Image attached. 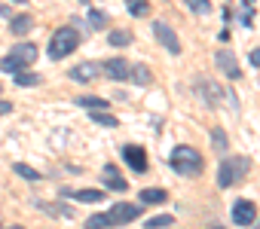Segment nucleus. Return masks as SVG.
I'll list each match as a JSON object with an SVG mask.
<instances>
[{
	"mask_svg": "<svg viewBox=\"0 0 260 229\" xmlns=\"http://www.w3.org/2000/svg\"><path fill=\"white\" fill-rule=\"evenodd\" d=\"M169 165H172L178 174L193 177V174H199V171H202V156H199V150H193V147L181 144V147H175V150H172Z\"/></svg>",
	"mask_w": 260,
	"mask_h": 229,
	"instance_id": "nucleus-1",
	"label": "nucleus"
},
{
	"mask_svg": "<svg viewBox=\"0 0 260 229\" xmlns=\"http://www.w3.org/2000/svg\"><path fill=\"white\" fill-rule=\"evenodd\" d=\"M248 168H251V159H245V156L223 159L220 168H217V186H220V189H230L236 180H242V177L248 174Z\"/></svg>",
	"mask_w": 260,
	"mask_h": 229,
	"instance_id": "nucleus-2",
	"label": "nucleus"
},
{
	"mask_svg": "<svg viewBox=\"0 0 260 229\" xmlns=\"http://www.w3.org/2000/svg\"><path fill=\"white\" fill-rule=\"evenodd\" d=\"M80 46V37H77V31L74 28H58L55 34H52V40H49V58H68L74 49Z\"/></svg>",
	"mask_w": 260,
	"mask_h": 229,
	"instance_id": "nucleus-3",
	"label": "nucleus"
},
{
	"mask_svg": "<svg viewBox=\"0 0 260 229\" xmlns=\"http://www.w3.org/2000/svg\"><path fill=\"white\" fill-rule=\"evenodd\" d=\"M257 220V205L251 202V199H239L236 205H233V223H239V226H251Z\"/></svg>",
	"mask_w": 260,
	"mask_h": 229,
	"instance_id": "nucleus-4",
	"label": "nucleus"
},
{
	"mask_svg": "<svg viewBox=\"0 0 260 229\" xmlns=\"http://www.w3.org/2000/svg\"><path fill=\"white\" fill-rule=\"evenodd\" d=\"M122 159L128 162V168L138 171V174H144V171H147V153H144V147H138V144L122 147Z\"/></svg>",
	"mask_w": 260,
	"mask_h": 229,
	"instance_id": "nucleus-5",
	"label": "nucleus"
},
{
	"mask_svg": "<svg viewBox=\"0 0 260 229\" xmlns=\"http://www.w3.org/2000/svg\"><path fill=\"white\" fill-rule=\"evenodd\" d=\"M153 34H156V40H159V43H162V46H166V49H169L172 55H178V52H181L178 34H175V31H172V28H169L166 22H156V25H153Z\"/></svg>",
	"mask_w": 260,
	"mask_h": 229,
	"instance_id": "nucleus-6",
	"label": "nucleus"
},
{
	"mask_svg": "<svg viewBox=\"0 0 260 229\" xmlns=\"http://www.w3.org/2000/svg\"><path fill=\"white\" fill-rule=\"evenodd\" d=\"M214 64H217V67H220V73H223V77H230V80H239V73H242V70H239V64H236V55H233L230 49H220V52L214 55Z\"/></svg>",
	"mask_w": 260,
	"mask_h": 229,
	"instance_id": "nucleus-7",
	"label": "nucleus"
},
{
	"mask_svg": "<svg viewBox=\"0 0 260 229\" xmlns=\"http://www.w3.org/2000/svg\"><path fill=\"white\" fill-rule=\"evenodd\" d=\"M101 180H104V186L113 189V193H125V189H128V183H125V177L119 174L116 165H104V168H101Z\"/></svg>",
	"mask_w": 260,
	"mask_h": 229,
	"instance_id": "nucleus-8",
	"label": "nucleus"
},
{
	"mask_svg": "<svg viewBox=\"0 0 260 229\" xmlns=\"http://www.w3.org/2000/svg\"><path fill=\"white\" fill-rule=\"evenodd\" d=\"M141 217V211H138V205H113L110 208V220H113V226H119V223H132V220H138Z\"/></svg>",
	"mask_w": 260,
	"mask_h": 229,
	"instance_id": "nucleus-9",
	"label": "nucleus"
},
{
	"mask_svg": "<svg viewBox=\"0 0 260 229\" xmlns=\"http://www.w3.org/2000/svg\"><path fill=\"white\" fill-rule=\"evenodd\" d=\"M98 64L95 61H83V64H74L71 67V80H77V83H89V80H95L98 77Z\"/></svg>",
	"mask_w": 260,
	"mask_h": 229,
	"instance_id": "nucleus-10",
	"label": "nucleus"
},
{
	"mask_svg": "<svg viewBox=\"0 0 260 229\" xmlns=\"http://www.w3.org/2000/svg\"><path fill=\"white\" fill-rule=\"evenodd\" d=\"M101 70H104L110 80H125V77H128V61H122V58H107V61L101 64Z\"/></svg>",
	"mask_w": 260,
	"mask_h": 229,
	"instance_id": "nucleus-11",
	"label": "nucleus"
},
{
	"mask_svg": "<svg viewBox=\"0 0 260 229\" xmlns=\"http://www.w3.org/2000/svg\"><path fill=\"white\" fill-rule=\"evenodd\" d=\"M13 55H16L22 64H34V61H37V46H34V43H19V46L13 49Z\"/></svg>",
	"mask_w": 260,
	"mask_h": 229,
	"instance_id": "nucleus-12",
	"label": "nucleus"
},
{
	"mask_svg": "<svg viewBox=\"0 0 260 229\" xmlns=\"http://www.w3.org/2000/svg\"><path fill=\"white\" fill-rule=\"evenodd\" d=\"M128 77H132V83H135V86H147V83L153 80V73H150L144 64H135V67H128Z\"/></svg>",
	"mask_w": 260,
	"mask_h": 229,
	"instance_id": "nucleus-13",
	"label": "nucleus"
},
{
	"mask_svg": "<svg viewBox=\"0 0 260 229\" xmlns=\"http://www.w3.org/2000/svg\"><path fill=\"white\" fill-rule=\"evenodd\" d=\"M16 77V86L22 89V86H40L43 83V77L40 73H31V70H19V73H13Z\"/></svg>",
	"mask_w": 260,
	"mask_h": 229,
	"instance_id": "nucleus-14",
	"label": "nucleus"
},
{
	"mask_svg": "<svg viewBox=\"0 0 260 229\" xmlns=\"http://www.w3.org/2000/svg\"><path fill=\"white\" fill-rule=\"evenodd\" d=\"M25 67H28V64H22L13 52H10L7 58H0V70H4V73H19V70H25Z\"/></svg>",
	"mask_w": 260,
	"mask_h": 229,
	"instance_id": "nucleus-15",
	"label": "nucleus"
},
{
	"mask_svg": "<svg viewBox=\"0 0 260 229\" xmlns=\"http://www.w3.org/2000/svg\"><path fill=\"white\" fill-rule=\"evenodd\" d=\"M89 120L98 123V126H107V129H116V123H119L116 117H110V113H104V110H98V113L92 110V113H89Z\"/></svg>",
	"mask_w": 260,
	"mask_h": 229,
	"instance_id": "nucleus-16",
	"label": "nucleus"
},
{
	"mask_svg": "<svg viewBox=\"0 0 260 229\" xmlns=\"http://www.w3.org/2000/svg\"><path fill=\"white\" fill-rule=\"evenodd\" d=\"M107 226H113L110 214H92V217L86 220V229H107Z\"/></svg>",
	"mask_w": 260,
	"mask_h": 229,
	"instance_id": "nucleus-17",
	"label": "nucleus"
},
{
	"mask_svg": "<svg viewBox=\"0 0 260 229\" xmlns=\"http://www.w3.org/2000/svg\"><path fill=\"white\" fill-rule=\"evenodd\" d=\"M86 22H89V28H92V31L107 28V16H104L101 10H89V19H86Z\"/></svg>",
	"mask_w": 260,
	"mask_h": 229,
	"instance_id": "nucleus-18",
	"label": "nucleus"
},
{
	"mask_svg": "<svg viewBox=\"0 0 260 229\" xmlns=\"http://www.w3.org/2000/svg\"><path fill=\"white\" fill-rule=\"evenodd\" d=\"M13 171H16L19 177H25V180H40V171H37V168H31V165H25V162H16V165H13Z\"/></svg>",
	"mask_w": 260,
	"mask_h": 229,
	"instance_id": "nucleus-19",
	"label": "nucleus"
},
{
	"mask_svg": "<svg viewBox=\"0 0 260 229\" xmlns=\"http://www.w3.org/2000/svg\"><path fill=\"white\" fill-rule=\"evenodd\" d=\"M141 202L144 205H159V202H166V189H141Z\"/></svg>",
	"mask_w": 260,
	"mask_h": 229,
	"instance_id": "nucleus-20",
	"label": "nucleus"
},
{
	"mask_svg": "<svg viewBox=\"0 0 260 229\" xmlns=\"http://www.w3.org/2000/svg\"><path fill=\"white\" fill-rule=\"evenodd\" d=\"M77 104H80V107H89V110H104V107H107V101H104V98H92V95L77 98Z\"/></svg>",
	"mask_w": 260,
	"mask_h": 229,
	"instance_id": "nucleus-21",
	"label": "nucleus"
},
{
	"mask_svg": "<svg viewBox=\"0 0 260 229\" xmlns=\"http://www.w3.org/2000/svg\"><path fill=\"white\" fill-rule=\"evenodd\" d=\"M74 199H80V202H101L104 199V189H77Z\"/></svg>",
	"mask_w": 260,
	"mask_h": 229,
	"instance_id": "nucleus-22",
	"label": "nucleus"
},
{
	"mask_svg": "<svg viewBox=\"0 0 260 229\" xmlns=\"http://www.w3.org/2000/svg\"><path fill=\"white\" fill-rule=\"evenodd\" d=\"M172 223H175L172 214H159V217H150V220H147V229H166V226H172Z\"/></svg>",
	"mask_w": 260,
	"mask_h": 229,
	"instance_id": "nucleus-23",
	"label": "nucleus"
},
{
	"mask_svg": "<svg viewBox=\"0 0 260 229\" xmlns=\"http://www.w3.org/2000/svg\"><path fill=\"white\" fill-rule=\"evenodd\" d=\"M125 7H128V13H132V16H147V10H150L147 0H125Z\"/></svg>",
	"mask_w": 260,
	"mask_h": 229,
	"instance_id": "nucleus-24",
	"label": "nucleus"
},
{
	"mask_svg": "<svg viewBox=\"0 0 260 229\" xmlns=\"http://www.w3.org/2000/svg\"><path fill=\"white\" fill-rule=\"evenodd\" d=\"M184 4H187L196 16H208V13H211V4H208V0H184Z\"/></svg>",
	"mask_w": 260,
	"mask_h": 229,
	"instance_id": "nucleus-25",
	"label": "nucleus"
},
{
	"mask_svg": "<svg viewBox=\"0 0 260 229\" xmlns=\"http://www.w3.org/2000/svg\"><path fill=\"white\" fill-rule=\"evenodd\" d=\"M107 43L110 46H128V43H132V34H128V31H113Z\"/></svg>",
	"mask_w": 260,
	"mask_h": 229,
	"instance_id": "nucleus-26",
	"label": "nucleus"
},
{
	"mask_svg": "<svg viewBox=\"0 0 260 229\" xmlns=\"http://www.w3.org/2000/svg\"><path fill=\"white\" fill-rule=\"evenodd\" d=\"M31 25H34V22H31L28 16H22V19H13V25H10V28H13V34H28V31H31Z\"/></svg>",
	"mask_w": 260,
	"mask_h": 229,
	"instance_id": "nucleus-27",
	"label": "nucleus"
},
{
	"mask_svg": "<svg viewBox=\"0 0 260 229\" xmlns=\"http://www.w3.org/2000/svg\"><path fill=\"white\" fill-rule=\"evenodd\" d=\"M211 141H214V147H217V150H226V135H223L220 129H214V132H211Z\"/></svg>",
	"mask_w": 260,
	"mask_h": 229,
	"instance_id": "nucleus-28",
	"label": "nucleus"
},
{
	"mask_svg": "<svg viewBox=\"0 0 260 229\" xmlns=\"http://www.w3.org/2000/svg\"><path fill=\"white\" fill-rule=\"evenodd\" d=\"M46 211H49L52 217H71V214H74V211H68L64 205H46Z\"/></svg>",
	"mask_w": 260,
	"mask_h": 229,
	"instance_id": "nucleus-29",
	"label": "nucleus"
},
{
	"mask_svg": "<svg viewBox=\"0 0 260 229\" xmlns=\"http://www.w3.org/2000/svg\"><path fill=\"white\" fill-rule=\"evenodd\" d=\"M7 113H13V104L10 101H0V117H7Z\"/></svg>",
	"mask_w": 260,
	"mask_h": 229,
	"instance_id": "nucleus-30",
	"label": "nucleus"
},
{
	"mask_svg": "<svg viewBox=\"0 0 260 229\" xmlns=\"http://www.w3.org/2000/svg\"><path fill=\"white\" fill-rule=\"evenodd\" d=\"M251 64H254V67H260V49H254V52H251Z\"/></svg>",
	"mask_w": 260,
	"mask_h": 229,
	"instance_id": "nucleus-31",
	"label": "nucleus"
},
{
	"mask_svg": "<svg viewBox=\"0 0 260 229\" xmlns=\"http://www.w3.org/2000/svg\"><path fill=\"white\" fill-rule=\"evenodd\" d=\"M13 4H28V0H13Z\"/></svg>",
	"mask_w": 260,
	"mask_h": 229,
	"instance_id": "nucleus-32",
	"label": "nucleus"
},
{
	"mask_svg": "<svg viewBox=\"0 0 260 229\" xmlns=\"http://www.w3.org/2000/svg\"><path fill=\"white\" fill-rule=\"evenodd\" d=\"M10 229H22V226H10Z\"/></svg>",
	"mask_w": 260,
	"mask_h": 229,
	"instance_id": "nucleus-33",
	"label": "nucleus"
},
{
	"mask_svg": "<svg viewBox=\"0 0 260 229\" xmlns=\"http://www.w3.org/2000/svg\"><path fill=\"white\" fill-rule=\"evenodd\" d=\"M214 229H220V226H214Z\"/></svg>",
	"mask_w": 260,
	"mask_h": 229,
	"instance_id": "nucleus-34",
	"label": "nucleus"
},
{
	"mask_svg": "<svg viewBox=\"0 0 260 229\" xmlns=\"http://www.w3.org/2000/svg\"><path fill=\"white\" fill-rule=\"evenodd\" d=\"M257 229H260V223H257Z\"/></svg>",
	"mask_w": 260,
	"mask_h": 229,
	"instance_id": "nucleus-35",
	"label": "nucleus"
}]
</instances>
